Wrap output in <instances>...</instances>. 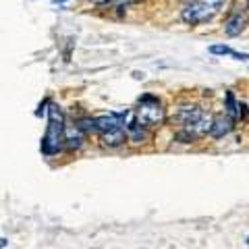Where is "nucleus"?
Instances as JSON below:
<instances>
[{"mask_svg": "<svg viewBox=\"0 0 249 249\" xmlns=\"http://www.w3.org/2000/svg\"><path fill=\"white\" fill-rule=\"evenodd\" d=\"M65 116L56 104H50L48 108V131L42 139V152L46 156H54L65 142Z\"/></svg>", "mask_w": 249, "mask_h": 249, "instance_id": "f257e3e1", "label": "nucleus"}, {"mask_svg": "<svg viewBox=\"0 0 249 249\" xmlns=\"http://www.w3.org/2000/svg\"><path fill=\"white\" fill-rule=\"evenodd\" d=\"M224 0H193L183 9V21L189 25H199L214 17V15L222 9Z\"/></svg>", "mask_w": 249, "mask_h": 249, "instance_id": "f03ea898", "label": "nucleus"}, {"mask_svg": "<svg viewBox=\"0 0 249 249\" xmlns=\"http://www.w3.org/2000/svg\"><path fill=\"white\" fill-rule=\"evenodd\" d=\"M164 119V108H162L160 100L154 96H143L139 100V106L135 110V121L143 127H152V124H158Z\"/></svg>", "mask_w": 249, "mask_h": 249, "instance_id": "7ed1b4c3", "label": "nucleus"}, {"mask_svg": "<svg viewBox=\"0 0 249 249\" xmlns=\"http://www.w3.org/2000/svg\"><path fill=\"white\" fill-rule=\"evenodd\" d=\"M65 145L69 150H79L83 145V129L81 124H69L65 129Z\"/></svg>", "mask_w": 249, "mask_h": 249, "instance_id": "20e7f679", "label": "nucleus"}, {"mask_svg": "<svg viewBox=\"0 0 249 249\" xmlns=\"http://www.w3.org/2000/svg\"><path fill=\"white\" fill-rule=\"evenodd\" d=\"M232 131V116H229V114H218V116H214V124H212V133L214 137H224V135H229Z\"/></svg>", "mask_w": 249, "mask_h": 249, "instance_id": "39448f33", "label": "nucleus"}, {"mask_svg": "<svg viewBox=\"0 0 249 249\" xmlns=\"http://www.w3.org/2000/svg\"><path fill=\"white\" fill-rule=\"evenodd\" d=\"M204 114V110L201 108H197V106H185V108H181V110L177 112V123L181 124V127H187V124H191L193 121H197L199 116Z\"/></svg>", "mask_w": 249, "mask_h": 249, "instance_id": "423d86ee", "label": "nucleus"}, {"mask_svg": "<svg viewBox=\"0 0 249 249\" xmlns=\"http://www.w3.org/2000/svg\"><path fill=\"white\" fill-rule=\"evenodd\" d=\"M124 139H127V131H124V127H116V129L104 131V133H102V142H104V145H110V147L121 145Z\"/></svg>", "mask_w": 249, "mask_h": 249, "instance_id": "0eeeda50", "label": "nucleus"}, {"mask_svg": "<svg viewBox=\"0 0 249 249\" xmlns=\"http://www.w3.org/2000/svg\"><path fill=\"white\" fill-rule=\"evenodd\" d=\"M245 29V17L241 13H235L231 15V17L227 19V23H224V31H227V36H239L241 31Z\"/></svg>", "mask_w": 249, "mask_h": 249, "instance_id": "6e6552de", "label": "nucleus"}, {"mask_svg": "<svg viewBox=\"0 0 249 249\" xmlns=\"http://www.w3.org/2000/svg\"><path fill=\"white\" fill-rule=\"evenodd\" d=\"M127 131H129L131 142H135V143L143 142V137H145V133H143V124H139L137 121H131V123L127 124Z\"/></svg>", "mask_w": 249, "mask_h": 249, "instance_id": "1a4fd4ad", "label": "nucleus"}, {"mask_svg": "<svg viewBox=\"0 0 249 249\" xmlns=\"http://www.w3.org/2000/svg\"><path fill=\"white\" fill-rule=\"evenodd\" d=\"M210 52H212V54H222V56H224V54H231V56H235L237 60H247L249 58V54H243V52H235V50H231L229 48V46H210Z\"/></svg>", "mask_w": 249, "mask_h": 249, "instance_id": "9d476101", "label": "nucleus"}, {"mask_svg": "<svg viewBox=\"0 0 249 249\" xmlns=\"http://www.w3.org/2000/svg\"><path fill=\"white\" fill-rule=\"evenodd\" d=\"M237 104H235V98H232V93L229 91L227 93V112H229V116H237Z\"/></svg>", "mask_w": 249, "mask_h": 249, "instance_id": "9b49d317", "label": "nucleus"}, {"mask_svg": "<svg viewBox=\"0 0 249 249\" xmlns=\"http://www.w3.org/2000/svg\"><path fill=\"white\" fill-rule=\"evenodd\" d=\"M119 6H129V4H135V2H139V0H114Z\"/></svg>", "mask_w": 249, "mask_h": 249, "instance_id": "f8f14e48", "label": "nucleus"}, {"mask_svg": "<svg viewBox=\"0 0 249 249\" xmlns=\"http://www.w3.org/2000/svg\"><path fill=\"white\" fill-rule=\"evenodd\" d=\"M96 4H110V2H114V0H93Z\"/></svg>", "mask_w": 249, "mask_h": 249, "instance_id": "ddd939ff", "label": "nucleus"}, {"mask_svg": "<svg viewBox=\"0 0 249 249\" xmlns=\"http://www.w3.org/2000/svg\"><path fill=\"white\" fill-rule=\"evenodd\" d=\"M2 249H6V239H2Z\"/></svg>", "mask_w": 249, "mask_h": 249, "instance_id": "4468645a", "label": "nucleus"}, {"mask_svg": "<svg viewBox=\"0 0 249 249\" xmlns=\"http://www.w3.org/2000/svg\"><path fill=\"white\" fill-rule=\"evenodd\" d=\"M247 6H249V0H247Z\"/></svg>", "mask_w": 249, "mask_h": 249, "instance_id": "2eb2a0df", "label": "nucleus"}, {"mask_svg": "<svg viewBox=\"0 0 249 249\" xmlns=\"http://www.w3.org/2000/svg\"><path fill=\"white\" fill-rule=\"evenodd\" d=\"M247 241H249V239H247Z\"/></svg>", "mask_w": 249, "mask_h": 249, "instance_id": "dca6fc26", "label": "nucleus"}]
</instances>
